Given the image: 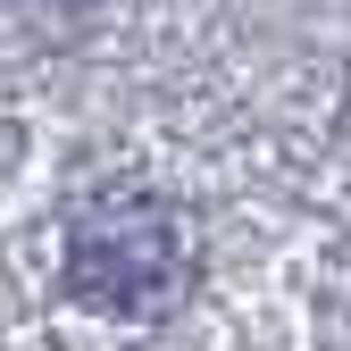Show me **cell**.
I'll return each instance as SVG.
<instances>
[{
    "instance_id": "6da1fadb",
    "label": "cell",
    "mask_w": 351,
    "mask_h": 351,
    "mask_svg": "<svg viewBox=\"0 0 351 351\" xmlns=\"http://www.w3.org/2000/svg\"><path fill=\"white\" fill-rule=\"evenodd\" d=\"M193 259H184V234H176V217L143 193H109L75 217L67 234V285L75 301H93L109 318H159L176 310V293H184Z\"/></svg>"
}]
</instances>
